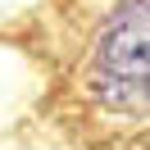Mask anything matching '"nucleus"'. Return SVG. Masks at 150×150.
Wrapping results in <instances>:
<instances>
[{
  "label": "nucleus",
  "mask_w": 150,
  "mask_h": 150,
  "mask_svg": "<svg viewBox=\"0 0 150 150\" xmlns=\"http://www.w3.org/2000/svg\"><path fill=\"white\" fill-rule=\"evenodd\" d=\"M86 86L109 114H150V0H123L100 23Z\"/></svg>",
  "instance_id": "1"
}]
</instances>
